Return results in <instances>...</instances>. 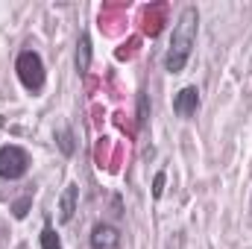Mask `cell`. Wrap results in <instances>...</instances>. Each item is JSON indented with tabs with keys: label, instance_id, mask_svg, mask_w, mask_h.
<instances>
[{
	"label": "cell",
	"instance_id": "obj_1",
	"mask_svg": "<svg viewBox=\"0 0 252 249\" xmlns=\"http://www.w3.org/2000/svg\"><path fill=\"white\" fill-rule=\"evenodd\" d=\"M196 30H199V12L196 6H185L173 24V35H170V47L164 53V70L167 73H182L190 59V50L196 44Z\"/></svg>",
	"mask_w": 252,
	"mask_h": 249
},
{
	"label": "cell",
	"instance_id": "obj_2",
	"mask_svg": "<svg viewBox=\"0 0 252 249\" xmlns=\"http://www.w3.org/2000/svg\"><path fill=\"white\" fill-rule=\"evenodd\" d=\"M15 70H18V79H21V85L27 91L38 94L44 88V62H41V56L35 50H24L18 56V62H15Z\"/></svg>",
	"mask_w": 252,
	"mask_h": 249
},
{
	"label": "cell",
	"instance_id": "obj_3",
	"mask_svg": "<svg viewBox=\"0 0 252 249\" xmlns=\"http://www.w3.org/2000/svg\"><path fill=\"white\" fill-rule=\"evenodd\" d=\"M27 170H30V156H27V150H21V147H15V144L0 147V176H3V179L15 182V179L27 176Z\"/></svg>",
	"mask_w": 252,
	"mask_h": 249
},
{
	"label": "cell",
	"instance_id": "obj_4",
	"mask_svg": "<svg viewBox=\"0 0 252 249\" xmlns=\"http://www.w3.org/2000/svg\"><path fill=\"white\" fill-rule=\"evenodd\" d=\"M91 249H121V229L112 223H97L91 229Z\"/></svg>",
	"mask_w": 252,
	"mask_h": 249
},
{
	"label": "cell",
	"instance_id": "obj_5",
	"mask_svg": "<svg viewBox=\"0 0 252 249\" xmlns=\"http://www.w3.org/2000/svg\"><path fill=\"white\" fill-rule=\"evenodd\" d=\"M196 109H199V91H196V85H185L173 97V112L179 118H190V115H196Z\"/></svg>",
	"mask_w": 252,
	"mask_h": 249
},
{
	"label": "cell",
	"instance_id": "obj_6",
	"mask_svg": "<svg viewBox=\"0 0 252 249\" xmlns=\"http://www.w3.org/2000/svg\"><path fill=\"white\" fill-rule=\"evenodd\" d=\"M76 202H79V185H70L64 187L62 199H59V220L62 223H67L70 217H73V211H76Z\"/></svg>",
	"mask_w": 252,
	"mask_h": 249
},
{
	"label": "cell",
	"instance_id": "obj_7",
	"mask_svg": "<svg viewBox=\"0 0 252 249\" xmlns=\"http://www.w3.org/2000/svg\"><path fill=\"white\" fill-rule=\"evenodd\" d=\"M88 67H91V38L82 32L79 41H76V70L85 73Z\"/></svg>",
	"mask_w": 252,
	"mask_h": 249
},
{
	"label": "cell",
	"instance_id": "obj_8",
	"mask_svg": "<svg viewBox=\"0 0 252 249\" xmlns=\"http://www.w3.org/2000/svg\"><path fill=\"white\" fill-rule=\"evenodd\" d=\"M41 249H62V241H59V235H56L53 226L41 229Z\"/></svg>",
	"mask_w": 252,
	"mask_h": 249
},
{
	"label": "cell",
	"instance_id": "obj_9",
	"mask_svg": "<svg viewBox=\"0 0 252 249\" xmlns=\"http://www.w3.org/2000/svg\"><path fill=\"white\" fill-rule=\"evenodd\" d=\"M56 141H59V147H62L64 156H73L76 144H73V132H70V129H59V132H56Z\"/></svg>",
	"mask_w": 252,
	"mask_h": 249
},
{
	"label": "cell",
	"instance_id": "obj_10",
	"mask_svg": "<svg viewBox=\"0 0 252 249\" xmlns=\"http://www.w3.org/2000/svg\"><path fill=\"white\" fill-rule=\"evenodd\" d=\"M30 205H32V196H30V193H27V196H24V199H18V202H15V205H12V214H15V217H18V220H24V217H27V211H30Z\"/></svg>",
	"mask_w": 252,
	"mask_h": 249
},
{
	"label": "cell",
	"instance_id": "obj_11",
	"mask_svg": "<svg viewBox=\"0 0 252 249\" xmlns=\"http://www.w3.org/2000/svg\"><path fill=\"white\" fill-rule=\"evenodd\" d=\"M161 193H164V170H158V173H156V179H153V196L158 199Z\"/></svg>",
	"mask_w": 252,
	"mask_h": 249
}]
</instances>
